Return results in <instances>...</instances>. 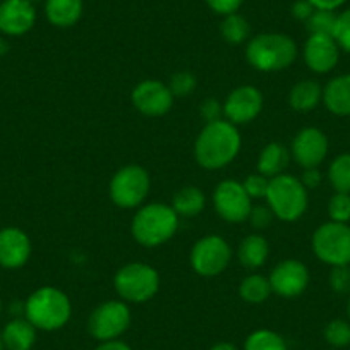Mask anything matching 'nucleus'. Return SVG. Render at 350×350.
<instances>
[{
  "instance_id": "1",
  "label": "nucleus",
  "mask_w": 350,
  "mask_h": 350,
  "mask_svg": "<svg viewBox=\"0 0 350 350\" xmlns=\"http://www.w3.org/2000/svg\"><path fill=\"white\" fill-rule=\"evenodd\" d=\"M242 137L237 126L220 119L204 124L194 143V158L206 170H220L230 165L241 151Z\"/></svg>"
},
{
  "instance_id": "2",
  "label": "nucleus",
  "mask_w": 350,
  "mask_h": 350,
  "mask_svg": "<svg viewBox=\"0 0 350 350\" xmlns=\"http://www.w3.org/2000/svg\"><path fill=\"white\" fill-rule=\"evenodd\" d=\"M72 304L69 295L60 288L45 285L26 299L25 318L42 332H57L69 323Z\"/></svg>"
},
{
  "instance_id": "3",
  "label": "nucleus",
  "mask_w": 350,
  "mask_h": 350,
  "mask_svg": "<svg viewBox=\"0 0 350 350\" xmlns=\"http://www.w3.org/2000/svg\"><path fill=\"white\" fill-rule=\"evenodd\" d=\"M179 215L172 204L148 203L137 208L131 224V232L137 244L143 247H158L175 235L179 228Z\"/></svg>"
},
{
  "instance_id": "4",
  "label": "nucleus",
  "mask_w": 350,
  "mask_h": 350,
  "mask_svg": "<svg viewBox=\"0 0 350 350\" xmlns=\"http://www.w3.org/2000/svg\"><path fill=\"white\" fill-rule=\"evenodd\" d=\"M245 59L259 72H278L295 62L297 43L284 33H261L249 40Z\"/></svg>"
},
{
  "instance_id": "5",
  "label": "nucleus",
  "mask_w": 350,
  "mask_h": 350,
  "mask_svg": "<svg viewBox=\"0 0 350 350\" xmlns=\"http://www.w3.org/2000/svg\"><path fill=\"white\" fill-rule=\"evenodd\" d=\"M265 200L275 218L282 221H297L308 210L309 194L299 177L284 172L271 177Z\"/></svg>"
},
{
  "instance_id": "6",
  "label": "nucleus",
  "mask_w": 350,
  "mask_h": 350,
  "mask_svg": "<svg viewBox=\"0 0 350 350\" xmlns=\"http://www.w3.org/2000/svg\"><path fill=\"white\" fill-rule=\"evenodd\" d=\"M113 287L124 302L143 304L158 294L160 275L148 262H129L117 270Z\"/></svg>"
},
{
  "instance_id": "7",
  "label": "nucleus",
  "mask_w": 350,
  "mask_h": 350,
  "mask_svg": "<svg viewBox=\"0 0 350 350\" xmlns=\"http://www.w3.org/2000/svg\"><path fill=\"white\" fill-rule=\"evenodd\" d=\"M151 189L150 174L141 165H126L113 174L110 180V200L124 210L143 206Z\"/></svg>"
},
{
  "instance_id": "8",
  "label": "nucleus",
  "mask_w": 350,
  "mask_h": 350,
  "mask_svg": "<svg viewBox=\"0 0 350 350\" xmlns=\"http://www.w3.org/2000/svg\"><path fill=\"white\" fill-rule=\"evenodd\" d=\"M316 258L329 267L350 265V227L349 224L326 221L319 225L311 239Z\"/></svg>"
},
{
  "instance_id": "9",
  "label": "nucleus",
  "mask_w": 350,
  "mask_h": 350,
  "mask_svg": "<svg viewBox=\"0 0 350 350\" xmlns=\"http://www.w3.org/2000/svg\"><path fill=\"white\" fill-rule=\"evenodd\" d=\"M189 261L200 277H218L227 270L232 261L230 244L220 235H204L194 242Z\"/></svg>"
},
{
  "instance_id": "10",
  "label": "nucleus",
  "mask_w": 350,
  "mask_h": 350,
  "mask_svg": "<svg viewBox=\"0 0 350 350\" xmlns=\"http://www.w3.org/2000/svg\"><path fill=\"white\" fill-rule=\"evenodd\" d=\"M131 309L124 301H107L93 309L88 318V332L98 342L117 340L129 329Z\"/></svg>"
},
{
  "instance_id": "11",
  "label": "nucleus",
  "mask_w": 350,
  "mask_h": 350,
  "mask_svg": "<svg viewBox=\"0 0 350 350\" xmlns=\"http://www.w3.org/2000/svg\"><path fill=\"white\" fill-rule=\"evenodd\" d=\"M213 206L221 220L228 224H242L249 218L252 210V200L245 193L242 183L225 179L215 187Z\"/></svg>"
},
{
  "instance_id": "12",
  "label": "nucleus",
  "mask_w": 350,
  "mask_h": 350,
  "mask_svg": "<svg viewBox=\"0 0 350 350\" xmlns=\"http://www.w3.org/2000/svg\"><path fill=\"white\" fill-rule=\"evenodd\" d=\"M131 100L137 112L146 117H161L170 112L175 96L168 84L158 79H144L134 86Z\"/></svg>"
},
{
  "instance_id": "13",
  "label": "nucleus",
  "mask_w": 350,
  "mask_h": 350,
  "mask_svg": "<svg viewBox=\"0 0 350 350\" xmlns=\"http://www.w3.org/2000/svg\"><path fill=\"white\" fill-rule=\"evenodd\" d=\"M265 98L256 86L244 84L228 93L224 102V119L234 126L249 124L261 113Z\"/></svg>"
},
{
  "instance_id": "14",
  "label": "nucleus",
  "mask_w": 350,
  "mask_h": 350,
  "mask_svg": "<svg viewBox=\"0 0 350 350\" xmlns=\"http://www.w3.org/2000/svg\"><path fill=\"white\" fill-rule=\"evenodd\" d=\"M273 294L294 299L304 294L309 285V270L299 259H284L271 270L268 277Z\"/></svg>"
},
{
  "instance_id": "15",
  "label": "nucleus",
  "mask_w": 350,
  "mask_h": 350,
  "mask_svg": "<svg viewBox=\"0 0 350 350\" xmlns=\"http://www.w3.org/2000/svg\"><path fill=\"white\" fill-rule=\"evenodd\" d=\"M329 150L326 134L318 127H304L294 136L291 144V157L302 168L319 167Z\"/></svg>"
},
{
  "instance_id": "16",
  "label": "nucleus",
  "mask_w": 350,
  "mask_h": 350,
  "mask_svg": "<svg viewBox=\"0 0 350 350\" xmlns=\"http://www.w3.org/2000/svg\"><path fill=\"white\" fill-rule=\"evenodd\" d=\"M302 55L309 70L316 74H328L338 64L340 46L332 35H309Z\"/></svg>"
},
{
  "instance_id": "17",
  "label": "nucleus",
  "mask_w": 350,
  "mask_h": 350,
  "mask_svg": "<svg viewBox=\"0 0 350 350\" xmlns=\"http://www.w3.org/2000/svg\"><path fill=\"white\" fill-rule=\"evenodd\" d=\"M36 23V9L28 0H0V33L23 36Z\"/></svg>"
},
{
  "instance_id": "18",
  "label": "nucleus",
  "mask_w": 350,
  "mask_h": 350,
  "mask_svg": "<svg viewBox=\"0 0 350 350\" xmlns=\"http://www.w3.org/2000/svg\"><path fill=\"white\" fill-rule=\"evenodd\" d=\"M31 256V241L28 234L18 227L0 230V267L18 270L25 267Z\"/></svg>"
},
{
  "instance_id": "19",
  "label": "nucleus",
  "mask_w": 350,
  "mask_h": 350,
  "mask_svg": "<svg viewBox=\"0 0 350 350\" xmlns=\"http://www.w3.org/2000/svg\"><path fill=\"white\" fill-rule=\"evenodd\" d=\"M323 103L333 116L350 117V72L329 79L323 88Z\"/></svg>"
},
{
  "instance_id": "20",
  "label": "nucleus",
  "mask_w": 350,
  "mask_h": 350,
  "mask_svg": "<svg viewBox=\"0 0 350 350\" xmlns=\"http://www.w3.org/2000/svg\"><path fill=\"white\" fill-rule=\"evenodd\" d=\"M36 332L38 329L23 316L11 319L0 333L5 350H31L36 343Z\"/></svg>"
},
{
  "instance_id": "21",
  "label": "nucleus",
  "mask_w": 350,
  "mask_h": 350,
  "mask_svg": "<svg viewBox=\"0 0 350 350\" xmlns=\"http://www.w3.org/2000/svg\"><path fill=\"white\" fill-rule=\"evenodd\" d=\"M83 0H45V16L57 28H70L83 16Z\"/></svg>"
},
{
  "instance_id": "22",
  "label": "nucleus",
  "mask_w": 350,
  "mask_h": 350,
  "mask_svg": "<svg viewBox=\"0 0 350 350\" xmlns=\"http://www.w3.org/2000/svg\"><path fill=\"white\" fill-rule=\"evenodd\" d=\"M270 256V244L261 234H251L244 237L239 244L237 258L242 267L249 270H258L265 262L268 261Z\"/></svg>"
},
{
  "instance_id": "23",
  "label": "nucleus",
  "mask_w": 350,
  "mask_h": 350,
  "mask_svg": "<svg viewBox=\"0 0 350 350\" xmlns=\"http://www.w3.org/2000/svg\"><path fill=\"white\" fill-rule=\"evenodd\" d=\"M291 158V150L285 144L277 143V141L268 143L258 157V172L268 179L277 177V175L284 174Z\"/></svg>"
},
{
  "instance_id": "24",
  "label": "nucleus",
  "mask_w": 350,
  "mask_h": 350,
  "mask_svg": "<svg viewBox=\"0 0 350 350\" xmlns=\"http://www.w3.org/2000/svg\"><path fill=\"white\" fill-rule=\"evenodd\" d=\"M323 102V88L311 79L299 81L288 93V103L295 112H311Z\"/></svg>"
},
{
  "instance_id": "25",
  "label": "nucleus",
  "mask_w": 350,
  "mask_h": 350,
  "mask_svg": "<svg viewBox=\"0 0 350 350\" xmlns=\"http://www.w3.org/2000/svg\"><path fill=\"white\" fill-rule=\"evenodd\" d=\"M206 206V196L203 191L196 186H184L174 194L172 208L175 213L184 218L198 217Z\"/></svg>"
},
{
  "instance_id": "26",
  "label": "nucleus",
  "mask_w": 350,
  "mask_h": 350,
  "mask_svg": "<svg viewBox=\"0 0 350 350\" xmlns=\"http://www.w3.org/2000/svg\"><path fill=\"white\" fill-rule=\"evenodd\" d=\"M271 294H273V291H271L270 280L262 275H247L239 284V295H241L242 301L249 302V304H262L270 299Z\"/></svg>"
},
{
  "instance_id": "27",
  "label": "nucleus",
  "mask_w": 350,
  "mask_h": 350,
  "mask_svg": "<svg viewBox=\"0 0 350 350\" xmlns=\"http://www.w3.org/2000/svg\"><path fill=\"white\" fill-rule=\"evenodd\" d=\"M244 350H288V347L280 333L273 332V329L261 328L254 329L245 338Z\"/></svg>"
},
{
  "instance_id": "28",
  "label": "nucleus",
  "mask_w": 350,
  "mask_h": 350,
  "mask_svg": "<svg viewBox=\"0 0 350 350\" xmlns=\"http://www.w3.org/2000/svg\"><path fill=\"white\" fill-rule=\"evenodd\" d=\"M220 33L227 43H230V45H241V43H244L249 38L251 26H249L247 19L244 16L234 12V14L224 16Z\"/></svg>"
},
{
  "instance_id": "29",
  "label": "nucleus",
  "mask_w": 350,
  "mask_h": 350,
  "mask_svg": "<svg viewBox=\"0 0 350 350\" xmlns=\"http://www.w3.org/2000/svg\"><path fill=\"white\" fill-rule=\"evenodd\" d=\"M328 180L335 193L350 194V153H342L328 167Z\"/></svg>"
},
{
  "instance_id": "30",
  "label": "nucleus",
  "mask_w": 350,
  "mask_h": 350,
  "mask_svg": "<svg viewBox=\"0 0 350 350\" xmlns=\"http://www.w3.org/2000/svg\"><path fill=\"white\" fill-rule=\"evenodd\" d=\"M336 12L325 11V9H314L311 18L306 21L309 35H332L335 31L336 25Z\"/></svg>"
},
{
  "instance_id": "31",
  "label": "nucleus",
  "mask_w": 350,
  "mask_h": 350,
  "mask_svg": "<svg viewBox=\"0 0 350 350\" xmlns=\"http://www.w3.org/2000/svg\"><path fill=\"white\" fill-rule=\"evenodd\" d=\"M326 343L336 349H343V347L350 345V323L345 319H333L325 326L323 332Z\"/></svg>"
},
{
  "instance_id": "32",
  "label": "nucleus",
  "mask_w": 350,
  "mask_h": 350,
  "mask_svg": "<svg viewBox=\"0 0 350 350\" xmlns=\"http://www.w3.org/2000/svg\"><path fill=\"white\" fill-rule=\"evenodd\" d=\"M198 86V79L193 72L189 70H180V72H175L174 76L170 77V83H168V88H170L172 95L175 98H184V96L193 95L194 90Z\"/></svg>"
},
{
  "instance_id": "33",
  "label": "nucleus",
  "mask_w": 350,
  "mask_h": 350,
  "mask_svg": "<svg viewBox=\"0 0 350 350\" xmlns=\"http://www.w3.org/2000/svg\"><path fill=\"white\" fill-rule=\"evenodd\" d=\"M328 215L332 221L338 224H349L350 221V194L335 193L329 198Z\"/></svg>"
},
{
  "instance_id": "34",
  "label": "nucleus",
  "mask_w": 350,
  "mask_h": 350,
  "mask_svg": "<svg viewBox=\"0 0 350 350\" xmlns=\"http://www.w3.org/2000/svg\"><path fill=\"white\" fill-rule=\"evenodd\" d=\"M245 193L249 194L251 200H265L268 193V186H270V179L265 177L262 174H249L242 183Z\"/></svg>"
},
{
  "instance_id": "35",
  "label": "nucleus",
  "mask_w": 350,
  "mask_h": 350,
  "mask_svg": "<svg viewBox=\"0 0 350 350\" xmlns=\"http://www.w3.org/2000/svg\"><path fill=\"white\" fill-rule=\"evenodd\" d=\"M333 38L338 43L340 50H345L347 53H350V8L336 16Z\"/></svg>"
},
{
  "instance_id": "36",
  "label": "nucleus",
  "mask_w": 350,
  "mask_h": 350,
  "mask_svg": "<svg viewBox=\"0 0 350 350\" xmlns=\"http://www.w3.org/2000/svg\"><path fill=\"white\" fill-rule=\"evenodd\" d=\"M329 287L336 294H350V265L332 268V273H329Z\"/></svg>"
},
{
  "instance_id": "37",
  "label": "nucleus",
  "mask_w": 350,
  "mask_h": 350,
  "mask_svg": "<svg viewBox=\"0 0 350 350\" xmlns=\"http://www.w3.org/2000/svg\"><path fill=\"white\" fill-rule=\"evenodd\" d=\"M273 218H275V215L270 208L259 204V206H252L247 220L251 221V225L256 228V230H262V228L270 227V224L273 221Z\"/></svg>"
},
{
  "instance_id": "38",
  "label": "nucleus",
  "mask_w": 350,
  "mask_h": 350,
  "mask_svg": "<svg viewBox=\"0 0 350 350\" xmlns=\"http://www.w3.org/2000/svg\"><path fill=\"white\" fill-rule=\"evenodd\" d=\"M200 116L206 124L224 119V103L218 102L217 98L203 100L200 105Z\"/></svg>"
},
{
  "instance_id": "39",
  "label": "nucleus",
  "mask_w": 350,
  "mask_h": 350,
  "mask_svg": "<svg viewBox=\"0 0 350 350\" xmlns=\"http://www.w3.org/2000/svg\"><path fill=\"white\" fill-rule=\"evenodd\" d=\"M206 4L215 14L228 16L237 12L241 5L244 4V0H206Z\"/></svg>"
},
{
  "instance_id": "40",
  "label": "nucleus",
  "mask_w": 350,
  "mask_h": 350,
  "mask_svg": "<svg viewBox=\"0 0 350 350\" xmlns=\"http://www.w3.org/2000/svg\"><path fill=\"white\" fill-rule=\"evenodd\" d=\"M301 183H302V186H304L308 191L316 189V187L321 186L323 174L319 172L318 167L304 168V172H302V177H301Z\"/></svg>"
},
{
  "instance_id": "41",
  "label": "nucleus",
  "mask_w": 350,
  "mask_h": 350,
  "mask_svg": "<svg viewBox=\"0 0 350 350\" xmlns=\"http://www.w3.org/2000/svg\"><path fill=\"white\" fill-rule=\"evenodd\" d=\"M314 12V8L309 0H295L294 5H292V16L297 21H308L311 18V14Z\"/></svg>"
},
{
  "instance_id": "42",
  "label": "nucleus",
  "mask_w": 350,
  "mask_h": 350,
  "mask_svg": "<svg viewBox=\"0 0 350 350\" xmlns=\"http://www.w3.org/2000/svg\"><path fill=\"white\" fill-rule=\"evenodd\" d=\"M314 9H325V11H336L342 8L347 0H309Z\"/></svg>"
},
{
  "instance_id": "43",
  "label": "nucleus",
  "mask_w": 350,
  "mask_h": 350,
  "mask_svg": "<svg viewBox=\"0 0 350 350\" xmlns=\"http://www.w3.org/2000/svg\"><path fill=\"white\" fill-rule=\"evenodd\" d=\"M95 350H133L122 340H109V342H100V345Z\"/></svg>"
},
{
  "instance_id": "44",
  "label": "nucleus",
  "mask_w": 350,
  "mask_h": 350,
  "mask_svg": "<svg viewBox=\"0 0 350 350\" xmlns=\"http://www.w3.org/2000/svg\"><path fill=\"white\" fill-rule=\"evenodd\" d=\"M210 350H241V349H237V347H235L234 343H228V342H220V343H217V345H213V347H211Z\"/></svg>"
},
{
  "instance_id": "45",
  "label": "nucleus",
  "mask_w": 350,
  "mask_h": 350,
  "mask_svg": "<svg viewBox=\"0 0 350 350\" xmlns=\"http://www.w3.org/2000/svg\"><path fill=\"white\" fill-rule=\"evenodd\" d=\"M8 52H9V42L4 38V36H0V57H4Z\"/></svg>"
},
{
  "instance_id": "46",
  "label": "nucleus",
  "mask_w": 350,
  "mask_h": 350,
  "mask_svg": "<svg viewBox=\"0 0 350 350\" xmlns=\"http://www.w3.org/2000/svg\"><path fill=\"white\" fill-rule=\"evenodd\" d=\"M0 350H5V347H4V340H2V333H0Z\"/></svg>"
},
{
  "instance_id": "47",
  "label": "nucleus",
  "mask_w": 350,
  "mask_h": 350,
  "mask_svg": "<svg viewBox=\"0 0 350 350\" xmlns=\"http://www.w3.org/2000/svg\"><path fill=\"white\" fill-rule=\"evenodd\" d=\"M28 2H31L33 5H36V4H40V2H45V0H28Z\"/></svg>"
},
{
  "instance_id": "48",
  "label": "nucleus",
  "mask_w": 350,
  "mask_h": 350,
  "mask_svg": "<svg viewBox=\"0 0 350 350\" xmlns=\"http://www.w3.org/2000/svg\"><path fill=\"white\" fill-rule=\"evenodd\" d=\"M347 312H349V318H350V295H349V301H347Z\"/></svg>"
},
{
  "instance_id": "49",
  "label": "nucleus",
  "mask_w": 350,
  "mask_h": 350,
  "mask_svg": "<svg viewBox=\"0 0 350 350\" xmlns=\"http://www.w3.org/2000/svg\"><path fill=\"white\" fill-rule=\"evenodd\" d=\"M0 312H2V299H0Z\"/></svg>"
}]
</instances>
